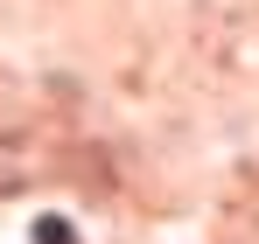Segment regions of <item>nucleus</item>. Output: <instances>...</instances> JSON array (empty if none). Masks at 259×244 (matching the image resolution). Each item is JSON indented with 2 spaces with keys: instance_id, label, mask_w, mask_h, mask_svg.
<instances>
[{
  "instance_id": "1",
  "label": "nucleus",
  "mask_w": 259,
  "mask_h": 244,
  "mask_svg": "<svg viewBox=\"0 0 259 244\" xmlns=\"http://www.w3.org/2000/svg\"><path fill=\"white\" fill-rule=\"evenodd\" d=\"M35 244H70V223H56V216H42V223H35Z\"/></svg>"
}]
</instances>
